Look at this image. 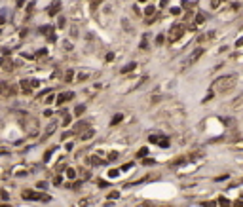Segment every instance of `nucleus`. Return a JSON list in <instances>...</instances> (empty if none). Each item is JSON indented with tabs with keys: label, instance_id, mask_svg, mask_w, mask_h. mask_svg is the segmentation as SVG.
<instances>
[{
	"label": "nucleus",
	"instance_id": "1",
	"mask_svg": "<svg viewBox=\"0 0 243 207\" xmlns=\"http://www.w3.org/2000/svg\"><path fill=\"white\" fill-rule=\"evenodd\" d=\"M234 86H236V76H220V78H216L213 82V91H219V93H226V91H230V89H234Z\"/></svg>",
	"mask_w": 243,
	"mask_h": 207
},
{
	"label": "nucleus",
	"instance_id": "2",
	"mask_svg": "<svg viewBox=\"0 0 243 207\" xmlns=\"http://www.w3.org/2000/svg\"><path fill=\"white\" fill-rule=\"evenodd\" d=\"M182 25H175V27L171 29V33H169V34H171V36H169V38H171V40H177V38H180V34H182Z\"/></svg>",
	"mask_w": 243,
	"mask_h": 207
},
{
	"label": "nucleus",
	"instance_id": "3",
	"mask_svg": "<svg viewBox=\"0 0 243 207\" xmlns=\"http://www.w3.org/2000/svg\"><path fill=\"white\" fill-rule=\"evenodd\" d=\"M201 55H203V50H201V48H196V50H194V53L188 57V65H194L196 61L201 57Z\"/></svg>",
	"mask_w": 243,
	"mask_h": 207
},
{
	"label": "nucleus",
	"instance_id": "4",
	"mask_svg": "<svg viewBox=\"0 0 243 207\" xmlns=\"http://www.w3.org/2000/svg\"><path fill=\"white\" fill-rule=\"evenodd\" d=\"M59 8H61V4H59V2H53V6L49 8V13H51V15H55V13H57V10H59Z\"/></svg>",
	"mask_w": 243,
	"mask_h": 207
},
{
	"label": "nucleus",
	"instance_id": "5",
	"mask_svg": "<svg viewBox=\"0 0 243 207\" xmlns=\"http://www.w3.org/2000/svg\"><path fill=\"white\" fill-rule=\"evenodd\" d=\"M203 21H205V15H203V13H198V15H196V23H198V25H201Z\"/></svg>",
	"mask_w": 243,
	"mask_h": 207
},
{
	"label": "nucleus",
	"instance_id": "6",
	"mask_svg": "<svg viewBox=\"0 0 243 207\" xmlns=\"http://www.w3.org/2000/svg\"><path fill=\"white\" fill-rule=\"evenodd\" d=\"M118 122H122V114H116L114 118H112V122H110V126H116Z\"/></svg>",
	"mask_w": 243,
	"mask_h": 207
},
{
	"label": "nucleus",
	"instance_id": "7",
	"mask_svg": "<svg viewBox=\"0 0 243 207\" xmlns=\"http://www.w3.org/2000/svg\"><path fill=\"white\" fill-rule=\"evenodd\" d=\"M84 110H86V106H84V105H80V106H76L74 114H76V116H80V114H82V112H84Z\"/></svg>",
	"mask_w": 243,
	"mask_h": 207
},
{
	"label": "nucleus",
	"instance_id": "8",
	"mask_svg": "<svg viewBox=\"0 0 243 207\" xmlns=\"http://www.w3.org/2000/svg\"><path fill=\"white\" fill-rule=\"evenodd\" d=\"M89 137H93V129H89V131H86V133H84V137H82V139L86 141V139H89Z\"/></svg>",
	"mask_w": 243,
	"mask_h": 207
},
{
	"label": "nucleus",
	"instance_id": "9",
	"mask_svg": "<svg viewBox=\"0 0 243 207\" xmlns=\"http://www.w3.org/2000/svg\"><path fill=\"white\" fill-rule=\"evenodd\" d=\"M131 69H135V63H129L126 69H122V72H127V70H131Z\"/></svg>",
	"mask_w": 243,
	"mask_h": 207
},
{
	"label": "nucleus",
	"instance_id": "10",
	"mask_svg": "<svg viewBox=\"0 0 243 207\" xmlns=\"http://www.w3.org/2000/svg\"><path fill=\"white\" fill-rule=\"evenodd\" d=\"M241 46H243V38H239V40L236 42V48H241Z\"/></svg>",
	"mask_w": 243,
	"mask_h": 207
},
{
	"label": "nucleus",
	"instance_id": "11",
	"mask_svg": "<svg viewBox=\"0 0 243 207\" xmlns=\"http://www.w3.org/2000/svg\"><path fill=\"white\" fill-rule=\"evenodd\" d=\"M66 175H69V177L72 179V177H74V175H76V173H74V169H69V173H66Z\"/></svg>",
	"mask_w": 243,
	"mask_h": 207
},
{
	"label": "nucleus",
	"instance_id": "12",
	"mask_svg": "<svg viewBox=\"0 0 243 207\" xmlns=\"http://www.w3.org/2000/svg\"><path fill=\"white\" fill-rule=\"evenodd\" d=\"M234 207H243V203H241V201H237V203H236Z\"/></svg>",
	"mask_w": 243,
	"mask_h": 207
},
{
	"label": "nucleus",
	"instance_id": "13",
	"mask_svg": "<svg viewBox=\"0 0 243 207\" xmlns=\"http://www.w3.org/2000/svg\"><path fill=\"white\" fill-rule=\"evenodd\" d=\"M2 207H10V205H2Z\"/></svg>",
	"mask_w": 243,
	"mask_h": 207
}]
</instances>
